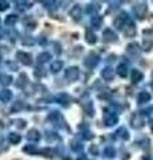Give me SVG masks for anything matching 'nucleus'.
<instances>
[{"label": "nucleus", "mask_w": 153, "mask_h": 160, "mask_svg": "<svg viewBox=\"0 0 153 160\" xmlns=\"http://www.w3.org/2000/svg\"><path fill=\"white\" fill-rule=\"evenodd\" d=\"M8 139H9V143L11 144H17V143H20V140H22V136L19 133H9V136H8Z\"/></svg>", "instance_id": "nucleus-17"}, {"label": "nucleus", "mask_w": 153, "mask_h": 160, "mask_svg": "<svg viewBox=\"0 0 153 160\" xmlns=\"http://www.w3.org/2000/svg\"><path fill=\"white\" fill-rule=\"evenodd\" d=\"M79 75H80V71H79L77 67H69L65 71V78L68 80H71V82H75V80H77Z\"/></svg>", "instance_id": "nucleus-3"}, {"label": "nucleus", "mask_w": 153, "mask_h": 160, "mask_svg": "<svg viewBox=\"0 0 153 160\" xmlns=\"http://www.w3.org/2000/svg\"><path fill=\"white\" fill-rule=\"evenodd\" d=\"M124 35L127 38H132L136 35V27L132 22H128L127 24H124Z\"/></svg>", "instance_id": "nucleus-4"}, {"label": "nucleus", "mask_w": 153, "mask_h": 160, "mask_svg": "<svg viewBox=\"0 0 153 160\" xmlns=\"http://www.w3.org/2000/svg\"><path fill=\"white\" fill-rule=\"evenodd\" d=\"M115 153H116V151H115V148L113 147H108V148H105V151H104V155L108 156V158L115 156Z\"/></svg>", "instance_id": "nucleus-29"}, {"label": "nucleus", "mask_w": 153, "mask_h": 160, "mask_svg": "<svg viewBox=\"0 0 153 160\" xmlns=\"http://www.w3.org/2000/svg\"><path fill=\"white\" fill-rule=\"evenodd\" d=\"M11 99H12V92L9 91V89H3V91L0 92V100H2V102L7 103Z\"/></svg>", "instance_id": "nucleus-13"}, {"label": "nucleus", "mask_w": 153, "mask_h": 160, "mask_svg": "<svg viewBox=\"0 0 153 160\" xmlns=\"http://www.w3.org/2000/svg\"><path fill=\"white\" fill-rule=\"evenodd\" d=\"M26 83H27V75H26V73H22L20 78H19L17 82H16V86L20 87V88H23L24 86H26Z\"/></svg>", "instance_id": "nucleus-21"}, {"label": "nucleus", "mask_w": 153, "mask_h": 160, "mask_svg": "<svg viewBox=\"0 0 153 160\" xmlns=\"http://www.w3.org/2000/svg\"><path fill=\"white\" fill-rule=\"evenodd\" d=\"M63 67V62H60V60H56V62H53L52 63V66H51V69H52V72H57V71H60Z\"/></svg>", "instance_id": "nucleus-22"}, {"label": "nucleus", "mask_w": 153, "mask_h": 160, "mask_svg": "<svg viewBox=\"0 0 153 160\" xmlns=\"http://www.w3.org/2000/svg\"><path fill=\"white\" fill-rule=\"evenodd\" d=\"M2 84L3 86H9V84L12 83V78L9 76V75H2Z\"/></svg>", "instance_id": "nucleus-24"}, {"label": "nucleus", "mask_w": 153, "mask_h": 160, "mask_svg": "<svg viewBox=\"0 0 153 160\" xmlns=\"http://www.w3.org/2000/svg\"><path fill=\"white\" fill-rule=\"evenodd\" d=\"M125 20H127V13H121V15H118V16L113 20V24H115V27L116 28H122L124 27V23H125Z\"/></svg>", "instance_id": "nucleus-8"}, {"label": "nucleus", "mask_w": 153, "mask_h": 160, "mask_svg": "<svg viewBox=\"0 0 153 160\" xmlns=\"http://www.w3.org/2000/svg\"><path fill=\"white\" fill-rule=\"evenodd\" d=\"M77 160H88V159H87V158H85V156H80V158H79V159H77Z\"/></svg>", "instance_id": "nucleus-37"}, {"label": "nucleus", "mask_w": 153, "mask_h": 160, "mask_svg": "<svg viewBox=\"0 0 153 160\" xmlns=\"http://www.w3.org/2000/svg\"><path fill=\"white\" fill-rule=\"evenodd\" d=\"M71 16H72L73 19L79 20V19L81 18V8L79 7V6H75V7L71 9Z\"/></svg>", "instance_id": "nucleus-14"}, {"label": "nucleus", "mask_w": 153, "mask_h": 160, "mask_svg": "<svg viewBox=\"0 0 153 160\" xmlns=\"http://www.w3.org/2000/svg\"><path fill=\"white\" fill-rule=\"evenodd\" d=\"M17 22V16L16 15H8V16L6 18V26H13L15 23Z\"/></svg>", "instance_id": "nucleus-19"}, {"label": "nucleus", "mask_w": 153, "mask_h": 160, "mask_svg": "<svg viewBox=\"0 0 153 160\" xmlns=\"http://www.w3.org/2000/svg\"><path fill=\"white\" fill-rule=\"evenodd\" d=\"M104 122L107 126H113V124H116L117 123V116L116 115H113V113H105L104 115Z\"/></svg>", "instance_id": "nucleus-11"}, {"label": "nucleus", "mask_w": 153, "mask_h": 160, "mask_svg": "<svg viewBox=\"0 0 153 160\" xmlns=\"http://www.w3.org/2000/svg\"><path fill=\"white\" fill-rule=\"evenodd\" d=\"M41 153H44V156H49V153H51V151H49L48 148H45V149H41Z\"/></svg>", "instance_id": "nucleus-35"}, {"label": "nucleus", "mask_w": 153, "mask_h": 160, "mask_svg": "<svg viewBox=\"0 0 153 160\" xmlns=\"http://www.w3.org/2000/svg\"><path fill=\"white\" fill-rule=\"evenodd\" d=\"M49 59H51V53L49 52H41L37 56V62L39 63H47V62H49Z\"/></svg>", "instance_id": "nucleus-16"}, {"label": "nucleus", "mask_w": 153, "mask_h": 160, "mask_svg": "<svg viewBox=\"0 0 153 160\" xmlns=\"http://www.w3.org/2000/svg\"><path fill=\"white\" fill-rule=\"evenodd\" d=\"M27 139L29 142H39L40 140V133H39L37 129H29L27 133Z\"/></svg>", "instance_id": "nucleus-10"}, {"label": "nucleus", "mask_w": 153, "mask_h": 160, "mask_svg": "<svg viewBox=\"0 0 153 160\" xmlns=\"http://www.w3.org/2000/svg\"><path fill=\"white\" fill-rule=\"evenodd\" d=\"M127 52L131 55V56H139L140 55V47H139V44L137 43H131V44H128V47H127Z\"/></svg>", "instance_id": "nucleus-5"}, {"label": "nucleus", "mask_w": 153, "mask_h": 160, "mask_svg": "<svg viewBox=\"0 0 153 160\" xmlns=\"http://www.w3.org/2000/svg\"><path fill=\"white\" fill-rule=\"evenodd\" d=\"M152 86H153V84H152Z\"/></svg>", "instance_id": "nucleus-39"}, {"label": "nucleus", "mask_w": 153, "mask_h": 160, "mask_svg": "<svg viewBox=\"0 0 153 160\" xmlns=\"http://www.w3.org/2000/svg\"><path fill=\"white\" fill-rule=\"evenodd\" d=\"M13 160H19V159H13Z\"/></svg>", "instance_id": "nucleus-38"}, {"label": "nucleus", "mask_w": 153, "mask_h": 160, "mask_svg": "<svg viewBox=\"0 0 153 160\" xmlns=\"http://www.w3.org/2000/svg\"><path fill=\"white\" fill-rule=\"evenodd\" d=\"M132 79H133V82H135V83L140 82V80H142V73L139 71V69H133V72H132Z\"/></svg>", "instance_id": "nucleus-20"}, {"label": "nucleus", "mask_w": 153, "mask_h": 160, "mask_svg": "<svg viewBox=\"0 0 153 160\" xmlns=\"http://www.w3.org/2000/svg\"><path fill=\"white\" fill-rule=\"evenodd\" d=\"M103 39L107 43H113L117 40V36H116V33H113L112 29H105L104 33H103Z\"/></svg>", "instance_id": "nucleus-6"}, {"label": "nucleus", "mask_w": 153, "mask_h": 160, "mask_svg": "<svg viewBox=\"0 0 153 160\" xmlns=\"http://www.w3.org/2000/svg\"><path fill=\"white\" fill-rule=\"evenodd\" d=\"M97 62H98V59H97V56L96 55H93V53H91L89 56H88L85 60H84V63H85V66L87 67H89V68H93L97 64Z\"/></svg>", "instance_id": "nucleus-9"}, {"label": "nucleus", "mask_w": 153, "mask_h": 160, "mask_svg": "<svg viewBox=\"0 0 153 160\" xmlns=\"http://www.w3.org/2000/svg\"><path fill=\"white\" fill-rule=\"evenodd\" d=\"M101 76L104 80H107V82H111V80H113V76H115V72H113V68L111 67H107L101 71Z\"/></svg>", "instance_id": "nucleus-7"}, {"label": "nucleus", "mask_w": 153, "mask_h": 160, "mask_svg": "<svg viewBox=\"0 0 153 160\" xmlns=\"http://www.w3.org/2000/svg\"><path fill=\"white\" fill-rule=\"evenodd\" d=\"M22 108H23V104H22L20 102H17V103H15V104H13V107H12L11 111L15 112V111H19V109H22Z\"/></svg>", "instance_id": "nucleus-33"}, {"label": "nucleus", "mask_w": 153, "mask_h": 160, "mask_svg": "<svg viewBox=\"0 0 153 160\" xmlns=\"http://www.w3.org/2000/svg\"><path fill=\"white\" fill-rule=\"evenodd\" d=\"M16 59L20 63H23L24 66H31V64H32V56H31V53H28V52L19 51L16 53Z\"/></svg>", "instance_id": "nucleus-1"}, {"label": "nucleus", "mask_w": 153, "mask_h": 160, "mask_svg": "<svg viewBox=\"0 0 153 160\" xmlns=\"http://www.w3.org/2000/svg\"><path fill=\"white\" fill-rule=\"evenodd\" d=\"M85 38H87V42L89 43V44H95L96 43V36H95V33H92L91 29H87V32H85Z\"/></svg>", "instance_id": "nucleus-18"}, {"label": "nucleus", "mask_w": 153, "mask_h": 160, "mask_svg": "<svg viewBox=\"0 0 153 160\" xmlns=\"http://www.w3.org/2000/svg\"><path fill=\"white\" fill-rule=\"evenodd\" d=\"M91 152H93V153L96 155V153H97V148H96L95 146H93V147H91Z\"/></svg>", "instance_id": "nucleus-36"}, {"label": "nucleus", "mask_w": 153, "mask_h": 160, "mask_svg": "<svg viewBox=\"0 0 153 160\" xmlns=\"http://www.w3.org/2000/svg\"><path fill=\"white\" fill-rule=\"evenodd\" d=\"M133 12L136 13V16L139 19H142L146 13V3H139L133 7Z\"/></svg>", "instance_id": "nucleus-2"}, {"label": "nucleus", "mask_w": 153, "mask_h": 160, "mask_svg": "<svg viewBox=\"0 0 153 160\" xmlns=\"http://www.w3.org/2000/svg\"><path fill=\"white\" fill-rule=\"evenodd\" d=\"M151 93H148V92H140L139 95V98H137V102H139L140 104L141 103H145V102H149L151 100Z\"/></svg>", "instance_id": "nucleus-15"}, {"label": "nucleus", "mask_w": 153, "mask_h": 160, "mask_svg": "<svg viewBox=\"0 0 153 160\" xmlns=\"http://www.w3.org/2000/svg\"><path fill=\"white\" fill-rule=\"evenodd\" d=\"M117 133H118V136L122 138V139H125V140L129 139V133H128V129L127 128H120L117 131Z\"/></svg>", "instance_id": "nucleus-25"}, {"label": "nucleus", "mask_w": 153, "mask_h": 160, "mask_svg": "<svg viewBox=\"0 0 153 160\" xmlns=\"http://www.w3.org/2000/svg\"><path fill=\"white\" fill-rule=\"evenodd\" d=\"M132 126L135 128H141L144 126V118L140 115H135V118L132 119Z\"/></svg>", "instance_id": "nucleus-12"}, {"label": "nucleus", "mask_w": 153, "mask_h": 160, "mask_svg": "<svg viewBox=\"0 0 153 160\" xmlns=\"http://www.w3.org/2000/svg\"><path fill=\"white\" fill-rule=\"evenodd\" d=\"M117 73L120 75L121 78H125L127 76L128 71H127V66H125V64H120V66L117 67Z\"/></svg>", "instance_id": "nucleus-23"}, {"label": "nucleus", "mask_w": 153, "mask_h": 160, "mask_svg": "<svg viewBox=\"0 0 153 160\" xmlns=\"http://www.w3.org/2000/svg\"><path fill=\"white\" fill-rule=\"evenodd\" d=\"M93 6H95V4H89V6H88V8H87V12H88V13H92V15H93L98 8H100L98 6H97V7H93Z\"/></svg>", "instance_id": "nucleus-31"}, {"label": "nucleus", "mask_w": 153, "mask_h": 160, "mask_svg": "<svg viewBox=\"0 0 153 160\" xmlns=\"http://www.w3.org/2000/svg\"><path fill=\"white\" fill-rule=\"evenodd\" d=\"M71 147H72L73 149H75V151H79V149H81V148H83L81 144H79V143L76 142V140H73V142L71 143Z\"/></svg>", "instance_id": "nucleus-32"}, {"label": "nucleus", "mask_w": 153, "mask_h": 160, "mask_svg": "<svg viewBox=\"0 0 153 160\" xmlns=\"http://www.w3.org/2000/svg\"><path fill=\"white\" fill-rule=\"evenodd\" d=\"M23 151L29 153V155H35L36 153V147H33V146H26V147L23 148Z\"/></svg>", "instance_id": "nucleus-28"}, {"label": "nucleus", "mask_w": 153, "mask_h": 160, "mask_svg": "<svg viewBox=\"0 0 153 160\" xmlns=\"http://www.w3.org/2000/svg\"><path fill=\"white\" fill-rule=\"evenodd\" d=\"M152 46H153V40H151L149 38H145L144 39V49L145 51H151Z\"/></svg>", "instance_id": "nucleus-26"}, {"label": "nucleus", "mask_w": 153, "mask_h": 160, "mask_svg": "<svg viewBox=\"0 0 153 160\" xmlns=\"http://www.w3.org/2000/svg\"><path fill=\"white\" fill-rule=\"evenodd\" d=\"M92 26L95 28H100V26H101V18L100 16L92 18Z\"/></svg>", "instance_id": "nucleus-27"}, {"label": "nucleus", "mask_w": 153, "mask_h": 160, "mask_svg": "<svg viewBox=\"0 0 153 160\" xmlns=\"http://www.w3.org/2000/svg\"><path fill=\"white\" fill-rule=\"evenodd\" d=\"M16 127L17 128H24L26 127V120H16Z\"/></svg>", "instance_id": "nucleus-34"}, {"label": "nucleus", "mask_w": 153, "mask_h": 160, "mask_svg": "<svg viewBox=\"0 0 153 160\" xmlns=\"http://www.w3.org/2000/svg\"><path fill=\"white\" fill-rule=\"evenodd\" d=\"M8 8H9V3L8 2H2V0H0V12L7 11Z\"/></svg>", "instance_id": "nucleus-30"}]
</instances>
